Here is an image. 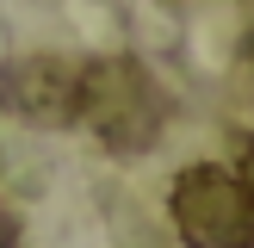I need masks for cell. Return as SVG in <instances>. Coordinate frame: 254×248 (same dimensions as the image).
<instances>
[{
  "label": "cell",
  "mask_w": 254,
  "mask_h": 248,
  "mask_svg": "<svg viewBox=\"0 0 254 248\" xmlns=\"http://www.w3.org/2000/svg\"><path fill=\"white\" fill-rule=\"evenodd\" d=\"M0 106L25 124H74L81 112V62L68 56H12L0 68Z\"/></svg>",
  "instance_id": "obj_3"
},
{
  "label": "cell",
  "mask_w": 254,
  "mask_h": 248,
  "mask_svg": "<svg viewBox=\"0 0 254 248\" xmlns=\"http://www.w3.org/2000/svg\"><path fill=\"white\" fill-rule=\"evenodd\" d=\"M74 118L112 155H149L168 130V93L136 56H93L81 62V112Z\"/></svg>",
  "instance_id": "obj_1"
},
{
  "label": "cell",
  "mask_w": 254,
  "mask_h": 248,
  "mask_svg": "<svg viewBox=\"0 0 254 248\" xmlns=\"http://www.w3.org/2000/svg\"><path fill=\"white\" fill-rule=\"evenodd\" d=\"M168 217L186 248H254V192L217 161H192L174 174Z\"/></svg>",
  "instance_id": "obj_2"
},
{
  "label": "cell",
  "mask_w": 254,
  "mask_h": 248,
  "mask_svg": "<svg viewBox=\"0 0 254 248\" xmlns=\"http://www.w3.org/2000/svg\"><path fill=\"white\" fill-rule=\"evenodd\" d=\"M248 56H254V44H248Z\"/></svg>",
  "instance_id": "obj_6"
},
{
  "label": "cell",
  "mask_w": 254,
  "mask_h": 248,
  "mask_svg": "<svg viewBox=\"0 0 254 248\" xmlns=\"http://www.w3.org/2000/svg\"><path fill=\"white\" fill-rule=\"evenodd\" d=\"M236 180H242L248 192H254V143H248V155H242V174H236Z\"/></svg>",
  "instance_id": "obj_5"
},
{
  "label": "cell",
  "mask_w": 254,
  "mask_h": 248,
  "mask_svg": "<svg viewBox=\"0 0 254 248\" xmlns=\"http://www.w3.org/2000/svg\"><path fill=\"white\" fill-rule=\"evenodd\" d=\"M0 248H19V223H12L6 205H0Z\"/></svg>",
  "instance_id": "obj_4"
}]
</instances>
